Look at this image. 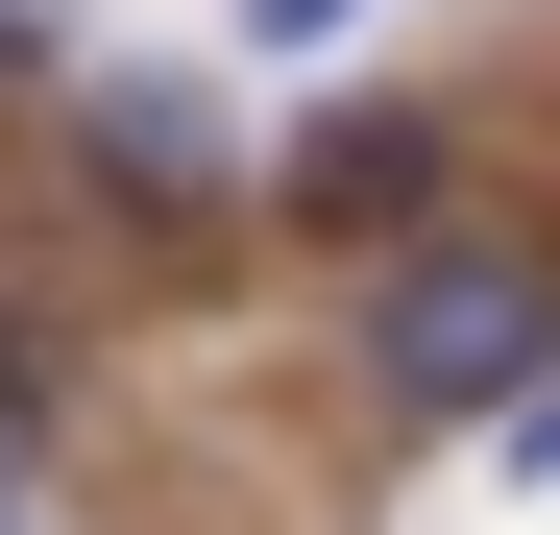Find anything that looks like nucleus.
Instances as JSON below:
<instances>
[{
	"label": "nucleus",
	"mask_w": 560,
	"mask_h": 535,
	"mask_svg": "<svg viewBox=\"0 0 560 535\" xmlns=\"http://www.w3.org/2000/svg\"><path fill=\"white\" fill-rule=\"evenodd\" d=\"M317 25H365V0H244V49H317Z\"/></svg>",
	"instance_id": "nucleus-3"
},
{
	"label": "nucleus",
	"mask_w": 560,
	"mask_h": 535,
	"mask_svg": "<svg viewBox=\"0 0 560 535\" xmlns=\"http://www.w3.org/2000/svg\"><path fill=\"white\" fill-rule=\"evenodd\" d=\"M365 366H390V414H536L560 390V268L536 243H415L390 293H365Z\"/></svg>",
	"instance_id": "nucleus-1"
},
{
	"label": "nucleus",
	"mask_w": 560,
	"mask_h": 535,
	"mask_svg": "<svg viewBox=\"0 0 560 535\" xmlns=\"http://www.w3.org/2000/svg\"><path fill=\"white\" fill-rule=\"evenodd\" d=\"M98 146L147 170V195H196V170H220V122H196V98H171V73H98Z\"/></svg>",
	"instance_id": "nucleus-2"
},
{
	"label": "nucleus",
	"mask_w": 560,
	"mask_h": 535,
	"mask_svg": "<svg viewBox=\"0 0 560 535\" xmlns=\"http://www.w3.org/2000/svg\"><path fill=\"white\" fill-rule=\"evenodd\" d=\"M512 487H560V390H536V414H512Z\"/></svg>",
	"instance_id": "nucleus-4"
}]
</instances>
